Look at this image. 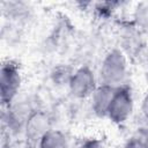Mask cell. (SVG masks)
Masks as SVG:
<instances>
[{
  "label": "cell",
  "instance_id": "cell-1",
  "mask_svg": "<svg viewBox=\"0 0 148 148\" xmlns=\"http://www.w3.org/2000/svg\"><path fill=\"white\" fill-rule=\"evenodd\" d=\"M127 74V61L125 54L118 50H110L103 58L99 69L101 84L110 87H119L124 84V80Z\"/></svg>",
  "mask_w": 148,
  "mask_h": 148
},
{
  "label": "cell",
  "instance_id": "cell-2",
  "mask_svg": "<svg viewBox=\"0 0 148 148\" xmlns=\"http://www.w3.org/2000/svg\"><path fill=\"white\" fill-rule=\"evenodd\" d=\"M21 71L17 62L6 60L0 68V97L3 106L10 108L21 87Z\"/></svg>",
  "mask_w": 148,
  "mask_h": 148
},
{
  "label": "cell",
  "instance_id": "cell-3",
  "mask_svg": "<svg viewBox=\"0 0 148 148\" xmlns=\"http://www.w3.org/2000/svg\"><path fill=\"white\" fill-rule=\"evenodd\" d=\"M133 94L127 84H121L116 88L106 117L114 124L125 123L133 111Z\"/></svg>",
  "mask_w": 148,
  "mask_h": 148
},
{
  "label": "cell",
  "instance_id": "cell-4",
  "mask_svg": "<svg viewBox=\"0 0 148 148\" xmlns=\"http://www.w3.org/2000/svg\"><path fill=\"white\" fill-rule=\"evenodd\" d=\"M52 130V118L44 110H32L23 126L28 145L36 146L40 139Z\"/></svg>",
  "mask_w": 148,
  "mask_h": 148
},
{
  "label": "cell",
  "instance_id": "cell-5",
  "mask_svg": "<svg viewBox=\"0 0 148 148\" xmlns=\"http://www.w3.org/2000/svg\"><path fill=\"white\" fill-rule=\"evenodd\" d=\"M68 87L71 94L76 98L84 99L87 97H91L97 88L94 71L87 65L79 67L73 72L68 81Z\"/></svg>",
  "mask_w": 148,
  "mask_h": 148
},
{
  "label": "cell",
  "instance_id": "cell-6",
  "mask_svg": "<svg viewBox=\"0 0 148 148\" xmlns=\"http://www.w3.org/2000/svg\"><path fill=\"white\" fill-rule=\"evenodd\" d=\"M114 90H116L114 87H110L105 84L97 86L96 90L91 95V108L96 116L106 117L108 109L110 106Z\"/></svg>",
  "mask_w": 148,
  "mask_h": 148
},
{
  "label": "cell",
  "instance_id": "cell-7",
  "mask_svg": "<svg viewBox=\"0 0 148 148\" xmlns=\"http://www.w3.org/2000/svg\"><path fill=\"white\" fill-rule=\"evenodd\" d=\"M38 148H68V139L60 130L52 128L38 142Z\"/></svg>",
  "mask_w": 148,
  "mask_h": 148
},
{
  "label": "cell",
  "instance_id": "cell-8",
  "mask_svg": "<svg viewBox=\"0 0 148 148\" xmlns=\"http://www.w3.org/2000/svg\"><path fill=\"white\" fill-rule=\"evenodd\" d=\"M133 18L138 27L148 29V1H141L136 3L133 13Z\"/></svg>",
  "mask_w": 148,
  "mask_h": 148
},
{
  "label": "cell",
  "instance_id": "cell-9",
  "mask_svg": "<svg viewBox=\"0 0 148 148\" xmlns=\"http://www.w3.org/2000/svg\"><path fill=\"white\" fill-rule=\"evenodd\" d=\"M80 148H105L104 143L99 140V139H95V138H91V139H88L86 140Z\"/></svg>",
  "mask_w": 148,
  "mask_h": 148
},
{
  "label": "cell",
  "instance_id": "cell-10",
  "mask_svg": "<svg viewBox=\"0 0 148 148\" xmlns=\"http://www.w3.org/2000/svg\"><path fill=\"white\" fill-rule=\"evenodd\" d=\"M124 148H147V146L135 135V136H133L126 141Z\"/></svg>",
  "mask_w": 148,
  "mask_h": 148
},
{
  "label": "cell",
  "instance_id": "cell-11",
  "mask_svg": "<svg viewBox=\"0 0 148 148\" xmlns=\"http://www.w3.org/2000/svg\"><path fill=\"white\" fill-rule=\"evenodd\" d=\"M136 136H138V138H139V139L147 146V148H148V125L141 127V128L139 130Z\"/></svg>",
  "mask_w": 148,
  "mask_h": 148
},
{
  "label": "cell",
  "instance_id": "cell-12",
  "mask_svg": "<svg viewBox=\"0 0 148 148\" xmlns=\"http://www.w3.org/2000/svg\"><path fill=\"white\" fill-rule=\"evenodd\" d=\"M141 112H142L143 117L148 120V94L143 97V99L141 102Z\"/></svg>",
  "mask_w": 148,
  "mask_h": 148
}]
</instances>
